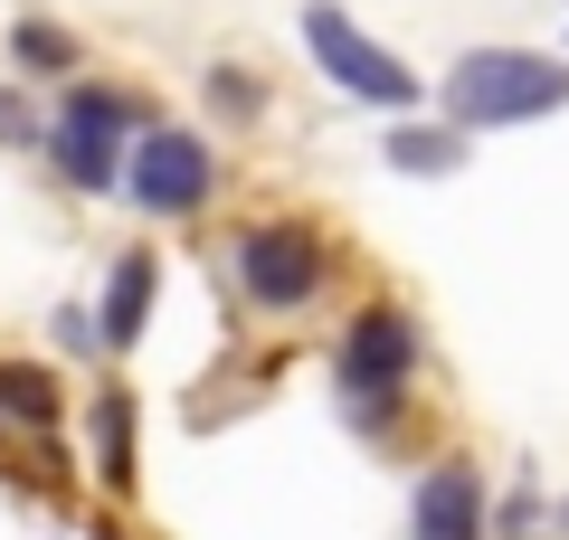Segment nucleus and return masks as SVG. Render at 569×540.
<instances>
[{
	"label": "nucleus",
	"instance_id": "nucleus-11",
	"mask_svg": "<svg viewBox=\"0 0 569 540\" xmlns=\"http://www.w3.org/2000/svg\"><path fill=\"white\" fill-rule=\"evenodd\" d=\"M10 58H20V77H77V29L20 20V29H10Z\"/></svg>",
	"mask_w": 569,
	"mask_h": 540
},
{
	"label": "nucleus",
	"instance_id": "nucleus-9",
	"mask_svg": "<svg viewBox=\"0 0 569 540\" xmlns=\"http://www.w3.org/2000/svg\"><path fill=\"white\" fill-rule=\"evenodd\" d=\"M456 161H466V123H399V133H389V171L447 180Z\"/></svg>",
	"mask_w": 569,
	"mask_h": 540
},
{
	"label": "nucleus",
	"instance_id": "nucleus-1",
	"mask_svg": "<svg viewBox=\"0 0 569 540\" xmlns=\"http://www.w3.org/2000/svg\"><path fill=\"white\" fill-rule=\"evenodd\" d=\"M560 104H569V67L541 48H466L447 67V123H466V133H503V123L560 114Z\"/></svg>",
	"mask_w": 569,
	"mask_h": 540
},
{
	"label": "nucleus",
	"instance_id": "nucleus-14",
	"mask_svg": "<svg viewBox=\"0 0 569 540\" xmlns=\"http://www.w3.org/2000/svg\"><path fill=\"white\" fill-rule=\"evenodd\" d=\"M0 142H48V123L29 114V104H10V96H0Z\"/></svg>",
	"mask_w": 569,
	"mask_h": 540
},
{
	"label": "nucleus",
	"instance_id": "nucleus-6",
	"mask_svg": "<svg viewBox=\"0 0 569 540\" xmlns=\"http://www.w3.org/2000/svg\"><path fill=\"white\" fill-rule=\"evenodd\" d=\"M123 190H133L142 219H200L209 190H219V152L190 123H142L133 152H123Z\"/></svg>",
	"mask_w": 569,
	"mask_h": 540
},
{
	"label": "nucleus",
	"instance_id": "nucleus-4",
	"mask_svg": "<svg viewBox=\"0 0 569 540\" xmlns=\"http://www.w3.org/2000/svg\"><path fill=\"white\" fill-rule=\"evenodd\" d=\"M142 123H152V114H142L123 86H77V96L58 104V123H48V161H58L67 190H114Z\"/></svg>",
	"mask_w": 569,
	"mask_h": 540
},
{
	"label": "nucleus",
	"instance_id": "nucleus-3",
	"mask_svg": "<svg viewBox=\"0 0 569 540\" xmlns=\"http://www.w3.org/2000/svg\"><path fill=\"white\" fill-rule=\"evenodd\" d=\"M228 276H238V294L257 313H305L323 294V276H332V247L305 219H257V228L228 238Z\"/></svg>",
	"mask_w": 569,
	"mask_h": 540
},
{
	"label": "nucleus",
	"instance_id": "nucleus-15",
	"mask_svg": "<svg viewBox=\"0 0 569 540\" xmlns=\"http://www.w3.org/2000/svg\"><path fill=\"white\" fill-rule=\"evenodd\" d=\"M550 521H560V531H569V502H560V512H550Z\"/></svg>",
	"mask_w": 569,
	"mask_h": 540
},
{
	"label": "nucleus",
	"instance_id": "nucleus-13",
	"mask_svg": "<svg viewBox=\"0 0 569 540\" xmlns=\"http://www.w3.org/2000/svg\"><path fill=\"white\" fill-rule=\"evenodd\" d=\"M200 96H209V114H219V123H257L266 114V86L247 77V67H209Z\"/></svg>",
	"mask_w": 569,
	"mask_h": 540
},
{
	"label": "nucleus",
	"instance_id": "nucleus-10",
	"mask_svg": "<svg viewBox=\"0 0 569 540\" xmlns=\"http://www.w3.org/2000/svg\"><path fill=\"white\" fill-rule=\"evenodd\" d=\"M0 418L10 427H58V380H48V370H29V360H0Z\"/></svg>",
	"mask_w": 569,
	"mask_h": 540
},
{
	"label": "nucleus",
	"instance_id": "nucleus-8",
	"mask_svg": "<svg viewBox=\"0 0 569 540\" xmlns=\"http://www.w3.org/2000/svg\"><path fill=\"white\" fill-rule=\"evenodd\" d=\"M152 284H162V266L142 257V247H123L114 276H104V313H96L104 351H133V341H142V322H152Z\"/></svg>",
	"mask_w": 569,
	"mask_h": 540
},
{
	"label": "nucleus",
	"instance_id": "nucleus-12",
	"mask_svg": "<svg viewBox=\"0 0 569 540\" xmlns=\"http://www.w3.org/2000/svg\"><path fill=\"white\" fill-rule=\"evenodd\" d=\"M96 464H104V483H133V399L123 389L96 399Z\"/></svg>",
	"mask_w": 569,
	"mask_h": 540
},
{
	"label": "nucleus",
	"instance_id": "nucleus-7",
	"mask_svg": "<svg viewBox=\"0 0 569 540\" xmlns=\"http://www.w3.org/2000/svg\"><path fill=\"white\" fill-rule=\"evenodd\" d=\"M493 502H485V474H475L466 456L427 464L418 493H408V540H493Z\"/></svg>",
	"mask_w": 569,
	"mask_h": 540
},
{
	"label": "nucleus",
	"instance_id": "nucleus-5",
	"mask_svg": "<svg viewBox=\"0 0 569 540\" xmlns=\"http://www.w3.org/2000/svg\"><path fill=\"white\" fill-rule=\"evenodd\" d=\"M305 48H313V67H323L332 86H342L351 104H380V114H408L418 104V77H408V58H389L380 39H370L361 20H351L342 0H305Z\"/></svg>",
	"mask_w": 569,
	"mask_h": 540
},
{
	"label": "nucleus",
	"instance_id": "nucleus-2",
	"mask_svg": "<svg viewBox=\"0 0 569 540\" xmlns=\"http://www.w3.org/2000/svg\"><path fill=\"white\" fill-rule=\"evenodd\" d=\"M408 380H418V322L399 303H361L342 322V341H332V389H342V408L361 427H380L408 399Z\"/></svg>",
	"mask_w": 569,
	"mask_h": 540
}]
</instances>
